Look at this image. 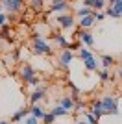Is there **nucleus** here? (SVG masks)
<instances>
[{
  "label": "nucleus",
  "instance_id": "obj_1",
  "mask_svg": "<svg viewBox=\"0 0 122 124\" xmlns=\"http://www.w3.org/2000/svg\"><path fill=\"white\" fill-rule=\"evenodd\" d=\"M33 54H37V56H50L52 54V46L37 33L33 35Z\"/></svg>",
  "mask_w": 122,
  "mask_h": 124
},
{
  "label": "nucleus",
  "instance_id": "obj_2",
  "mask_svg": "<svg viewBox=\"0 0 122 124\" xmlns=\"http://www.w3.org/2000/svg\"><path fill=\"white\" fill-rule=\"evenodd\" d=\"M102 106H104V115H118V104L117 98L107 94L102 98Z\"/></svg>",
  "mask_w": 122,
  "mask_h": 124
},
{
  "label": "nucleus",
  "instance_id": "obj_3",
  "mask_svg": "<svg viewBox=\"0 0 122 124\" xmlns=\"http://www.w3.org/2000/svg\"><path fill=\"white\" fill-rule=\"evenodd\" d=\"M2 6H4L9 13H19V11L22 9V6H24V0H4Z\"/></svg>",
  "mask_w": 122,
  "mask_h": 124
},
{
  "label": "nucleus",
  "instance_id": "obj_4",
  "mask_svg": "<svg viewBox=\"0 0 122 124\" xmlns=\"http://www.w3.org/2000/svg\"><path fill=\"white\" fill-rule=\"evenodd\" d=\"M20 78H22L26 83H30L31 80L35 78V70H33V67H31L30 63H24V65H22V69H20Z\"/></svg>",
  "mask_w": 122,
  "mask_h": 124
},
{
  "label": "nucleus",
  "instance_id": "obj_5",
  "mask_svg": "<svg viewBox=\"0 0 122 124\" xmlns=\"http://www.w3.org/2000/svg\"><path fill=\"white\" fill-rule=\"evenodd\" d=\"M56 21H57V24H59L61 28H65V30H69V28L74 26V17H72L70 13H63V15L57 17Z\"/></svg>",
  "mask_w": 122,
  "mask_h": 124
},
{
  "label": "nucleus",
  "instance_id": "obj_6",
  "mask_svg": "<svg viewBox=\"0 0 122 124\" xmlns=\"http://www.w3.org/2000/svg\"><path fill=\"white\" fill-rule=\"evenodd\" d=\"M72 59H74V54H72V50H69V48H65V50L61 52L59 56V63L63 69H69V65L72 63Z\"/></svg>",
  "mask_w": 122,
  "mask_h": 124
},
{
  "label": "nucleus",
  "instance_id": "obj_7",
  "mask_svg": "<svg viewBox=\"0 0 122 124\" xmlns=\"http://www.w3.org/2000/svg\"><path fill=\"white\" fill-rule=\"evenodd\" d=\"M78 37H80V41L83 43V45H87V46H92V45H94V37H92V33H89V31H85V30L78 31Z\"/></svg>",
  "mask_w": 122,
  "mask_h": 124
},
{
  "label": "nucleus",
  "instance_id": "obj_8",
  "mask_svg": "<svg viewBox=\"0 0 122 124\" xmlns=\"http://www.w3.org/2000/svg\"><path fill=\"white\" fill-rule=\"evenodd\" d=\"M91 113L96 117L98 120L102 119V115H104V106H102V100H94L91 106Z\"/></svg>",
  "mask_w": 122,
  "mask_h": 124
},
{
  "label": "nucleus",
  "instance_id": "obj_9",
  "mask_svg": "<svg viewBox=\"0 0 122 124\" xmlns=\"http://www.w3.org/2000/svg\"><path fill=\"white\" fill-rule=\"evenodd\" d=\"M43 98H45V87L35 89V91L30 94V102H31V106H33V104H39Z\"/></svg>",
  "mask_w": 122,
  "mask_h": 124
},
{
  "label": "nucleus",
  "instance_id": "obj_10",
  "mask_svg": "<svg viewBox=\"0 0 122 124\" xmlns=\"http://www.w3.org/2000/svg\"><path fill=\"white\" fill-rule=\"evenodd\" d=\"M31 115H33V117H35V119H39V120H43L45 119V115H46V111H45V108H43V106H41V104H33V106H31Z\"/></svg>",
  "mask_w": 122,
  "mask_h": 124
},
{
  "label": "nucleus",
  "instance_id": "obj_11",
  "mask_svg": "<svg viewBox=\"0 0 122 124\" xmlns=\"http://www.w3.org/2000/svg\"><path fill=\"white\" fill-rule=\"evenodd\" d=\"M94 22H96V17H94V13H92V15H87V17H81V19H80V26H81V30H85V28H91Z\"/></svg>",
  "mask_w": 122,
  "mask_h": 124
},
{
  "label": "nucleus",
  "instance_id": "obj_12",
  "mask_svg": "<svg viewBox=\"0 0 122 124\" xmlns=\"http://www.w3.org/2000/svg\"><path fill=\"white\" fill-rule=\"evenodd\" d=\"M28 115H31V111L30 109H26V108H22V109H19L13 117H11V122H19V120H22V119H26Z\"/></svg>",
  "mask_w": 122,
  "mask_h": 124
},
{
  "label": "nucleus",
  "instance_id": "obj_13",
  "mask_svg": "<svg viewBox=\"0 0 122 124\" xmlns=\"http://www.w3.org/2000/svg\"><path fill=\"white\" fill-rule=\"evenodd\" d=\"M50 11H54V13H65V11H69V2L52 4V6H50Z\"/></svg>",
  "mask_w": 122,
  "mask_h": 124
},
{
  "label": "nucleus",
  "instance_id": "obj_14",
  "mask_svg": "<svg viewBox=\"0 0 122 124\" xmlns=\"http://www.w3.org/2000/svg\"><path fill=\"white\" fill-rule=\"evenodd\" d=\"M52 39H54V41H56L57 45L63 48V50H65V48H69V41H67L65 35H61V33H54V35H52Z\"/></svg>",
  "mask_w": 122,
  "mask_h": 124
},
{
  "label": "nucleus",
  "instance_id": "obj_15",
  "mask_svg": "<svg viewBox=\"0 0 122 124\" xmlns=\"http://www.w3.org/2000/svg\"><path fill=\"white\" fill-rule=\"evenodd\" d=\"M59 106H63L65 109L72 111V109H74V106H76V102H74L70 96H63V98H61V102H59Z\"/></svg>",
  "mask_w": 122,
  "mask_h": 124
},
{
  "label": "nucleus",
  "instance_id": "obj_16",
  "mask_svg": "<svg viewBox=\"0 0 122 124\" xmlns=\"http://www.w3.org/2000/svg\"><path fill=\"white\" fill-rule=\"evenodd\" d=\"M111 9L118 17H122V0H111Z\"/></svg>",
  "mask_w": 122,
  "mask_h": 124
},
{
  "label": "nucleus",
  "instance_id": "obj_17",
  "mask_svg": "<svg viewBox=\"0 0 122 124\" xmlns=\"http://www.w3.org/2000/svg\"><path fill=\"white\" fill-rule=\"evenodd\" d=\"M69 87H70V91H72V94H70V98L72 100H74V102H80V98H81V96H80V91H78V87H76V85H74V83H69Z\"/></svg>",
  "mask_w": 122,
  "mask_h": 124
},
{
  "label": "nucleus",
  "instance_id": "obj_18",
  "mask_svg": "<svg viewBox=\"0 0 122 124\" xmlns=\"http://www.w3.org/2000/svg\"><path fill=\"white\" fill-rule=\"evenodd\" d=\"M83 65H85L87 70H96V69H98L96 59H94V57H91V59H85V61H83Z\"/></svg>",
  "mask_w": 122,
  "mask_h": 124
},
{
  "label": "nucleus",
  "instance_id": "obj_19",
  "mask_svg": "<svg viewBox=\"0 0 122 124\" xmlns=\"http://www.w3.org/2000/svg\"><path fill=\"white\" fill-rule=\"evenodd\" d=\"M52 113L56 115V117H65V115H69L70 111H69V109H65L63 106H57V108H54V109H52Z\"/></svg>",
  "mask_w": 122,
  "mask_h": 124
},
{
  "label": "nucleus",
  "instance_id": "obj_20",
  "mask_svg": "<svg viewBox=\"0 0 122 124\" xmlns=\"http://www.w3.org/2000/svg\"><path fill=\"white\" fill-rule=\"evenodd\" d=\"M81 113H83V119H85L89 124H98V119L91 113V111H81Z\"/></svg>",
  "mask_w": 122,
  "mask_h": 124
},
{
  "label": "nucleus",
  "instance_id": "obj_21",
  "mask_svg": "<svg viewBox=\"0 0 122 124\" xmlns=\"http://www.w3.org/2000/svg\"><path fill=\"white\" fill-rule=\"evenodd\" d=\"M0 39H6V41H11V39H13L8 26H2V30H0Z\"/></svg>",
  "mask_w": 122,
  "mask_h": 124
},
{
  "label": "nucleus",
  "instance_id": "obj_22",
  "mask_svg": "<svg viewBox=\"0 0 122 124\" xmlns=\"http://www.w3.org/2000/svg\"><path fill=\"white\" fill-rule=\"evenodd\" d=\"M92 13H94V11L91 9V8H87V6H83V8H80V9H78V17H87V15H92Z\"/></svg>",
  "mask_w": 122,
  "mask_h": 124
},
{
  "label": "nucleus",
  "instance_id": "obj_23",
  "mask_svg": "<svg viewBox=\"0 0 122 124\" xmlns=\"http://www.w3.org/2000/svg\"><path fill=\"white\" fill-rule=\"evenodd\" d=\"M80 57L85 61V59H91V57H94V56H92V52H91V50H87V48L81 46V48H80Z\"/></svg>",
  "mask_w": 122,
  "mask_h": 124
},
{
  "label": "nucleus",
  "instance_id": "obj_24",
  "mask_svg": "<svg viewBox=\"0 0 122 124\" xmlns=\"http://www.w3.org/2000/svg\"><path fill=\"white\" fill-rule=\"evenodd\" d=\"M102 65H104V69H109L111 65H115V59L111 56H104L102 57Z\"/></svg>",
  "mask_w": 122,
  "mask_h": 124
},
{
  "label": "nucleus",
  "instance_id": "obj_25",
  "mask_svg": "<svg viewBox=\"0 0 122 124\" xmlns=\"http://www.w3.org/2000/svg\"><path fill=\"white\" fill-rule=\"evenodd\" d=\"M56 119H57V117H56V115H54V113L50 111V113H46V115H45L43 122H45V124H54V120H56Z\"/></svg>",
  "mask_w": 122,
  "mask_h": 124
},
{
  "label": "nucleus",
  "instance_id": "obj_26",
  "mask_svg": "<svg viewBox=\"0 0 122 124\" xmlns=\"http://www.w3.org/2000/svg\"><path fill=\"white\" fill-rule=\"evenodd\" d=\"M98 78H100V82H107V80H109V72H107V69L100 70V72H98Z\"/></svg>",
  "mask_w": 122,
  "mask_h": 124
},
{
  "label": "nucleus",
  "instance_id": "obj_27",
  "mask_svg": "<svg viewBox=\"0 0 122 124\" xmlns=\"http://www.w3.org/2000/svg\"><path fill=\"white\" fill-rule=\"evenodd\" d=\"M104 4H106V0H94V4H92V9H94V11H100L102 8H104Z\"/></svg>",
  "mask_w": 122,
  "mask_h": 124
},
{
  "label": "nucleus",
  "instance_id": "obj_28",
  "mask_svg": "<svg viewBox=\"0 0 122 124\" xmlns=\"http://www.w3.org/2000/svg\"><path fill=\"white\" fill-rule=\"evenodd\" d=\"M31 8L35 11H41L43 9V0H31Z\"/></svg>",
  "mask_w": 122,
  "mask_h": 124
},
{
  "label": "nucleus",
  "instance_id": "obj_29",
  "mask_svg": "<svg viewBox=\"0 0 122 124\" xmlns=\"http://www.w3.org/2000/svg\"><path fill=\"white\" fill-rule=\"evenodd\" d=\"M24 124H39V119H35L33 115H30V117L24 120Z\"/></svg>",
  "mask_w": 122,
  "mask_h": 124
},
{
  "label": "nucleus",
  "instance_id": "obj_30",
  "mask_svg": "<svg viewBox=\"0 0 122 124\" xmlns=\"http://www.w3.org/2000/svg\"><path fill=\"white\" fill-rule=\"evenodd\" d=\"M0 26H8V17L4 13H0Z\"/></svg>",
  "mask_w": 122,
  "mask_h": 124
},
{
  "label": "nucleus",
  "instance_id": "obj_31",
  "mask_svg": "<svg viewBox=\"0 0 122 124\" xmlns=\"http://www.w3.org/2000/svg\"><path fill=\"white\" fill-rule=\"evenodd\" d=\"M94 17H96V21H104L106 13H98V11H94Z\"/></svg>",
  "mask_w": 122,
  "mask_h": 124
},
{
  "label": "nucleus",
  "instance_id": "obj_32",
  "mask_svg": "<svg viewBox=\"0 0 122 124\" xmlns=\"http://www.w3.org/2000/svg\"><path fill=\"white\" fill-rule=\"evenodd\" d=\"M76 48H80V43H70L69 45V50H76Z\"/></svg>",
  "mask_w": 122,
  "mask_h": 124
},
{
  "label": "nucleus",
  "instance_id": "obj_33",
  "mask_svg": "<svg viewBox=\"0 0 122 124\" xmlns=\"http://www.w3.org/2000/svg\"><path fill=\"white\" fill-rule=\"evenodd\" d=\"M92 4H94V0H83V6L91 8V9H92Z\"/></svg>",
  "mask_w": 122,
  "mask_h": 124
},
{
  "label": "nucleus",
  "instance_id": "obj_34",
  "mask_svg": "<svg viewBox=\"0 0 122 124\" xmlns=\"http://www.w3.org/2000/svg\"><path fill=\"white\" fill-rule=\"evenodd\" d=\"M59 2H67V0H52V4H59Z\"/></svg>",
  "mask_w": 122,
  "mask_h": 124
},
{
  "label": "nucleus",
  "instance_id": "obj_35",
  "mask_svg": "<svg viewBox=\"0 0 122 124\" xmlns=\"http://www.w3.org/2000/svg\"><path fill=\"white\" fill-rule=\"evenodd\" d=\"M76 124H89V122H87V120H85V119H83V120H78V122H76Z\"/></svg>",
  "mask_w": 122,
  "mask_h": 124
},
{
  "label": "nucleus",
  "instance_id": "obj_36",
  "mask_svg": "<svg viewBox=\"0 0 122 124\" xmlns=\"http://www.w3.org/2000/svg\"><path fill=\"white\" fill-rule=\"evenodd\" d=\"M0 124H9V122H8V120H0Z\"/></svg>",
  "mask_w": 122,
  "mask_h": 124
},
{
  "label": "nucleus",
  "instance_id": "obj_37",
  "mask_svg": "<svg viewBox=\"0 0 122 124\" xmlns=\"http://www.w3.org/2000/svg\"><path fill=\"white\" fill-rule=\"evenodd\" d=\"M118 78H122V69H120V70H118Z\"/></svg>",
  "mask_w": 122,
  "mask_h": 124
},
{
  "label": "nucleus",
  "instance_id": "obj_38",
  "mask_svg": "<svg viewBox=\"0 0 122 124\" xmlns=\"http://www.w3.org/2000/svg\"><path fill=\"white\" fill-rule=\"evenodd\" d=\"M0 11H2V4H0Z\"/></svg>",
  "mask_w": 122,
  "mask_h": 124
}]
</instances>
